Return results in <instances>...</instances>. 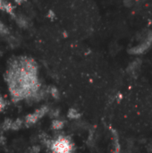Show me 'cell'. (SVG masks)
Segmentation results:
<instances>
[{"label":"cell","mask_w":152,"mask_h":153,"mask_svg":"<svg viewBox=\"0 0 152 153\" xmlns=\"http://www.w3.org/2000/svg\"><path fill=\"white\" fill-rule=\"evenodd\" d=\"M12 124H13V122H12L11 119H9V118L5 119L4 122L3 123V129L4 130H9V129H11L12 128Z\"/></svg>","instance_id":"10"},{"label":"cell","mask_w":152,"mask_h":153,"mask_svg":"<svg viewBox=\"0 0 152 153\" xmlns=\"http://www.w3.org/2000/svg\"><path fill=\"white\" fill-rule=\"evenodd\" d=\"M49 92L52 95V97L55 98V99H57L59 97V91H58V90L56 87H51L49 89Z\"/></svg>","instance_id":"11"},{"label":"cell","mask_w":152,"mask_h":153,"mask_svg":"<svg viewBox=\"0 0 152 153\" xmlns=\"http://www.w3.org/2000/svg\"><path fill=\"white\" fill-rule=\"evenodd\" d=\"M22 120H21V119H16L15 121L13 122V124H12V128H11V129H13V130H18V129H20V128L22 127Z\"/></svg>","instance_id":"7"},{"label":"cell","mask_w":152,"mask_h":153,"mask_svg":"<svg viewBox=\"0 0 152 153\" xmlns=\"http://www.w3.org/2000/svg\"><path fill=\"white\" fill-rule=\"evenodd\" d=\"M71 149L72 148L69 142L65 139H59L52 145L54 153H70Z\"/></svg>","instance_id":"2"},{"label":"cell","mask_w":152,"mask_h":153,"mask_svg":"<svg viewBox=\"0 0 152 153\" xmlns=\"http://www.w3.org/2000/svg\"><path fill=\"white\" fill-rule=\"evenodd\" d=\"M4 107H5V101L2 97H0V110H3Z\"/></svg>","instance_id":"14"},{"label":"cell","mask_w":152,"mask_h":153,"mask_svg":"<svg viewBox=\"0 0 152 153\" xmlns=\"http://www.w3.org/2000/svg\"><path fill=\"white\" fill-rule=\"evenodd\" d=\"M134 4V0H124V4L127 7L132 6Z\"/></svg>","instance_id":"13"},{"label":"cell","mask_w":152,"mask_h":153,"mask_svg":"<svg viewBox=\"0 0 152 153\" xmlns=\"http://www.w3.org/2000/svg\"><path fill=\"white\" fill-rule=\"evenodd\" d=\"M68 116H69V117H71V118H77V117H80V114H79L76 110H74V109H71V110L69 111Z\"/></svg>","instance_id":"12"},{"label":"cell","mask_w":152,"mask_h":153,"mask_svg":"<svg viewBox=\"0 0 152 153\" xmlns=\"http://www.w3.org/2000/svg\"><path fill=\"white\" fill-rule=\"evenodd\" d=\"M39 149L38 147H33V148L31 149V152L32 153H38L39 152Z\"/></svg>","instance_id":"16"},{"label":"cell","mask_w":152,"mask_h":153,"mask_svg":"<svg viewBox=\"0 0 152 153\" xmlns=\"http://www.w3.org/2000/svg\"><path fill=\"white\" fill-rule=\"evenodd\" d=\"M26 0H14V2L16 3V4H22L23 2H25Z\"/></svg>","instance_id":"17"},{"label":"cell","mask_w":152,"mask_h":153,"mask_svg":"<svg viewBox=\"0 0 152 153\" xmlns=\"http://www.w3.org/2000/svg\"><path fill=\"white\" fill-rule=\"evenodd\" d=\"M2 9L4 11H5L6 13H10L11 15L13 14V5L10 3H4V4H3Z\"/></svg>","instance_id":"5"},{"label":"cell","mask_w":152,"mask_h":153,"mask_svg":"<svg viewBox=\"0 0 152 153\" xmlns=\"http://www.w3.org/2000/svg\"><path fill=\"white\" fill-rule=\"evenodd\" d=\"M142 41L139 45L134 46L129 49V53L131 55H142L146 52L152 46V31L148 30L147 32H143L141 36Z\"/></svg>","instance_id":"1"},{"label":"cell","mask_w":152,"mask_h":153,"mask_svg":"<svg viewBox=\"0 0 152 153\" xmlns=\"http://www.w3.org/2000/svg\"><path fill=\"white\" fill-rule=\"evenodd\" d=\"M8 34H9V30L7 29V27L3 22H0V35L5 36Z\"/></svg>","instance_id":"9"},{"label":"cell","mask_w":152,"mask_h":153,"mask_svg":"<svg viewBox=\"0 0 152 153\" xmlns=\"http://www.w3.org/2000/svg\"><path fill=\"white\" fill-rule=\"evenodd\" d=\"M64 126V123L60 120H55L52 123V127L56 130H59Z\"/></svg>","instance_id":"8"},{"label":"cell","mask_w":152,"mask_h":153,"mask_svg":"<svg viewBox=\"0 0 152 153\" xmlns=\"http://www.w3.org/2000/svg\"><path fill=\"white\" fill-rule=\"evenodd\" d=\"M48 111V108L47 107H42L39 109L36 110L34 114H30L25 118V123L27 125H32L35 124L39 118H41Z\"/></svg>","instance_id":"3"},{"label":"cell","mask_w":152,"mask_h":153,"mask_svg":"<svg viewBox=\"0 0 152 153\" xmlns=\"http://www.w3.org/2000/svg\"><path fill=\"white\" fill-rule=\"evenodd\" d=\"M141 65H142L141 60H140V59H135L133 62H132V63L129 65V66H128V68H127L128 73L131 74H136V73L139 71V69H140V67H141Z\"/></svg>","instance_id":"4"},{"label":"cell","mask_w":152,"mask_h":153,"mask_svg":"<svg viewBox=\"0 0 152 153\" xmlns=\"http://www.w3.org/2000/svg\"><path fill=\"white\" fill-rule=\"evenodd\" d=\"M2 6H3V2L2 0H0V9H2Z\"/></svg>","instance_id":"18"},{"label":"cell","mask_w":152,"mask_h":153,"mask_svg":"<svg viewBox=\"0 0 152 153\" xmlns=\"http://www.w3.org/2000/svg\"><path fill=\"white\" fill-rule=\"evenodd\" d=\"M16 21H17L18 25L21 26V27H22V28H26L28 26V21H27V19L24 18V17H22V16L18 17L16 19Z\"/></svg>","instance_id":"6"},{"label":"cell","mask_w":152,"mask_h":153,"mask_svg":"<svg viewBox=\"0 0 152 153\" xmlns=\"http://www.w3.org/2000/svg\"><path fill=\"white\" fill-rule=\"evenodd\" d=\"M47 17H48L49 19L53 20V19H55L56 14H55V13H54L53 11H49V12H48V13H47Z\"/></svg>","instance_id":"15"}]
</instances>
